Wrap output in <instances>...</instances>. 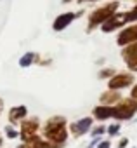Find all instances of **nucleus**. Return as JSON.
<instances>
[{"instance_id":"obj_3","label":"nucleus","mask_w":137,"mask_h":148,"mask_svg":"<svg viewBox=\"0 0 137 148\" xmlns=\"http://www.w3.org/2000/svg\"><path fill=\"white\" fill-rule=\"evenodd\" d=\"M45 136L52 141V143H64L66 141V129H64V119H52L47 127H45Z\"/></svg>"},{"instance_id":"obj_5","label":"nucleus","mask_w":137,"mask_h":148,"mask_svg":"<svg viewBox=\"0 0 137 148\" xmlns=\"http://www.w3.org/2000/svg\"><path fill=\"white\" fill-rule=\"evenodd\" d=\"M127 23V12H115L109 19H106L102 25H101V30L104 33H111V32H116V30H121Z\"/></svg>"},{"instance_id":"obj_21","label":"nucleus","mask_w":137,"mask_h":148,"mask_svg":"<svg viewBox=\"0 0 137 148\" xmlns=\"http://www.w3.org/2000/svg\"><path fill=\"white\" fill-rule=\"evenodd\" d=\"M130 98H132L134 101H137V84L132 86V89H130Z\"/></svg>"},{"instance_id":"obj_18","label":"nucleus","mask_w":137,"mask_h":148,"mask_svg":"<svg viewBox=\"0 0 137 148\" xmlns=\"http://www.w3.org/2000/svg\"><path fill=\"white\" fill-rule=\"evenodd\" d=\"M31 61H33V54H26V56L21 59V63H19V64H21V66H28Z\"/></svg>"},{"instance_id":"obj_4","label":"nucleus","mask_w":137,"mask_h":148,"mask_svg":"<svg viewBox=\"0 0 137 148\" xmlns=\"http://www.w3.org/2000/svg\"><path fill=\"white\" fill-rule=\"evenodd\" d=\"M134 84H135V77L132 71H120V73H115L111 79H108V89H113V91L128 89Z\"/></svg>"},{"instance_id":"obj_19","label":"nucleus","mask_w":137,"mask_h":148,"mask_svg":"<svg viewBox=\"0 0 137 148\" xmlns=\"http://www.w3.org/2000/svg\"><path fill=\"white\" fill-rule=\"evenodd\" d=\"M128 143H130V141H128V138H121V139L118 141V148H127V146H128Z\"/></svg>"},{"instance_id":"obj_12","label":"nucleus","mask_w":137,"mask_h":148,"mask_svg":"<svg viewBox=\"0 0 137 148\" xmlns=\"http://www.w3.org/2000/svg\"><path fill=\"white\" fill-rule=\"evenodd\" d=\"M37 125H38L37 120H31V122H24L23 124V136H24V139H28V136H31L35 132Z\"/></svg>"},{"instance_id":"obj_10","label":"nucleus","mask_w":137,"mask_h":148,"mask_svg":"<svg viewBox=\"0 0 137 148\" xmlns=\"http://www.w3.org/2000/svg\"><path fill=\"white\" fill-rule=\"evenodd\" d=\"M94 117L97 120H108V119H113V106L109 105H99L94 108Z\"/></svg>"},{"instance_id":"obj_24","label":"nucleus","mask_w":137,"mask_h":148,"mask_svg":"<svg viewBox=\"0 0 137 148\" xmlns=\"http://www.w3.org/2000/svg\"><path fill=\"white\" fill-rule=\"evenodd\" d=\"M64 2H70V0H64Z\"/></svg>"},{"instance_id":"obj_1","label":"nucleus","mask_w":137,"mask_h":148,"mask_svg":"<svg viewBox=\"0 0 137 148\" xmlns=\"http://www.w3.org/2000/svg\"><path fill=\"white\" fill-rule=\"evenodd\" d=\"M118 7H120V2H118V0H111L109 4H106V5L96 9V11L90 14V18H89V28H87V30L92 32L94 28L101 26L106 19H109V18L118 11Z\"/></svg>"},{"instance_id":"obj_22","label":"nucleus","mask_w":137,"mask_h":148,"mask_svg":"<svg viewBox=\"0 0 137 148\" xmlns=\"http://www.w3.org/2000/svg\"><path fill=\"white\" fill-rule=\"evenodd\" d=\"M5 131H7V136H9V138H16V136H18V132H16L12 127H7Z\"/></svg>"},{"instance_id":"obj_13","label":"nucleus","mask_w":137,"mask_h":148,"mask_svg":"<svg viewBox=\"0 0 137 148\" xmlns=\"http://www.w3.org/2000/svg\"><path fill=\"white\" fill-rule=\"evenodd\" d=\"M26 115V108L24 106H18V108H12L11 110V122H16L18 119L24 117Z\"/></svg>"},{"instance_id":"obj_9","label":"nucleus","mask_w":137,"mask_h":148,"mask_svg":"<svg viewBox=\"0 0 137 148\" xmlns=\"http://www.w3.org/2000/svg\"><path fill=\"white\" fill-rule=\"evenodd\" d=\"M121 99V94L120 91H113V89H108L106 92L101 94V105H109V106H115L118 101Z\"/></svg>"},{"instance_id":"obj_25","label":"nucleus","mask_w":137,"mask_h":148,"mask_svg":"<svg viewBox=\"0 0 137 148\" xmlns=\"http://www.w3.org/2000/svg\"><path fill=\"white\" fill-rule=\"evenodd\" d=\"M127 2H130V0H127ZM135 2H137V0H135Z\"/></svg>"},{"instance_id":"obj_17","label":"nucleus","mask_w":137,"mask_h":148,"mask_svg":"<svg viewBox=\"0 0 137 148\" xmlns=\"http://www.w3.org/2000/svg\"><path fill=\"white\" fill-rule=\"evenodd\" d=\"M104 132H106V127H104V125H97V127L92 129V136H94V138H97V136H101V134H104Z\"/></svg>"},{"instance_id":"obj_20","label":"nucleus","mask_w":137,"mask_h":148,"mask_svg":"<svg viewBox=\"0 0 137 148\" xmlns=\"http://www.w3.org/2000/svg\"><path fill=\"white\" fill-rule=\"evenodd\" d=\"M97 148H111V143H109V139H102V141H99Z\"/></svg>"},{"instance_id":"obj_6","label":"nucleus","mask_w":137,"mask_h":148,"mask_svg":"<svg viewBox=\"0 0 137 148\" xmlns=\"http://www.w3.org/2000/svg\"><path fill=\"white\" fill-rule=\"evenodd\" d=\"M132 42H137V23H128V25H125V26L120 30L118 37H116V44H118L120 47H125V45H128V44H132Z\"/></svg>"},{"instance_id":"obj_14","label":"nucleus","mask_w":137,"mask_h":148,"mask_svg":"<svg viewBox=\"0 0 137 148\" xmlns=\"http://www.w3.org/2000/svg\"><path fill=\"white\" fill-rule=\"evenodd\" d=\"M120 131H121V124H120V122H115V124H111V125L106 127V132H108L111 138H113V136H118Z\"/></svg>"},{"instance_id":"obj_8","label":"nucleus","mask_w":137,"mask_h":148,"mask_svg":"<svg viewBox=\"0 0 137 148\" xmlns=\"http://www.w3.org/2000/svg\"><path fill=\"white\" fill-rule=\"evenodd\" d=\"M92 117H85V119H80L78 122H75V124H71V132L75 134V136H83L85 132H89L90 131V127H92Z\"/></svg>"},{"instance_id":"obj_23","label":"nucleus","mask_w":137,"mask_h":148,"mask_svg":"<svg viewBox=\"0 0 137 148\" xmlns=\"http://www.w3.org/2000/svg\"><path fill=\"white\" fill-rule=\"evenodd\" d=\"M80 2H97V0H80Z\"/></svg>"},{"instance_id":"obj_11","label":"nucleus","mask_w":137,"mask_h":148,"mask_svg":"<svg viewBox=\"0 0 137 148\" xmlns=\"http://www.w3.org/2000/svg\"><path fill=\"white\" fill-rule=\"evenodd\" d=\"M73 19H75V14H73V12L61 14V16L56 19V23H54V30H64V28H66L68 25H70Z\"/></svg>"},{"instance_id":"obj_15","label":"nucleus","mask_w":137,"mask_h":148,"mask_svg":"<svg viewBox=\"0 0 137 148\" xmlns=\"http://www.w3.org/2000/svg\"><path fill=\"white\" fill-rule=\"evenodd\" d=\"M127 23H137V2L132 9L127 11Z\"/></svg>"},{"instance_id":"obj_2","label":"nucleus","mask_w":137,"mask_h":148,"mask_svg":"<svg viewBox=\"0 0 137 148\" xmlns=\"http://www.w3.org/2000/svg\"><path fill=\"white\" fill-rule=\"evenodd\" d=\"M137 113V101L132 98H121L115 106H113V119L116 120H130Z\"/></svg>"},{"instance_id":"obj_16","label":"nucleus","mask_w":137,"mask_h":148,"mask_svg":"<svg viewBox=\"0 0 137 148\" xmlns=\"http://www.w3.org/2000/svg\"><path fill=\"white\" fill-rule=\"evenodd\" d=\"M115 73H116L115 68H102V70L99 71V79H111Z\"/></svg>"},{"instance_id":"obj_7","label":"nucleus","mask_w":137,"mask_h":148,"mask_svg":"<svg viewBox=\"0 0 137 148\" xmlns=\"http://www.w3.org/2000/svg\"><path fill=\"white\" fill-rule=\"evenodd\" d=\"M121 58L128 68V71L137 73V42H132L121 49Z\"/></svg>"}]
</instances>
